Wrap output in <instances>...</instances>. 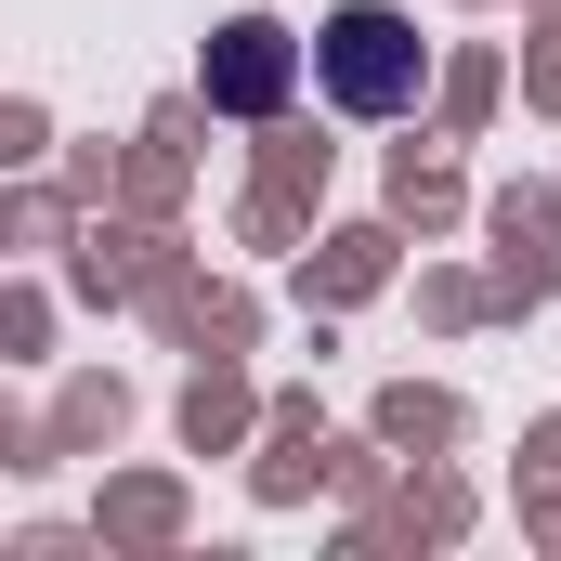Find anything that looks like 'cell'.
Segmentation results:
<instances>
[{
	"label": "cell",
	"instance_id": "obj_1",
	"mask_svg": "<svg viewBox=\"0 0 561 561\" xmlns=\"http://www.w3.org/2000/svg\"><path fill=\"white\" fill-rule=\"evenodd\" d=\"M313 79H327V105H353V118H405V105H419V26H405L392 0H340V13L313 26Z\"/></svg>",
	"mask_w": 561,
	"mask_h": 561
},
{
	"label": "cell",
	"instance_id": "obj_2",
	"mask_svg": "<svg viewBox=\"0 0 561 561\" xmlns=\"http://www.w3.org/2000/svg\"><path fill=\"white\" fill-rule=\"evenodd\" d=\"M222 79H236V92H262V79H275V26H236V66H222Z\"/></svg>",
	"mask_w": 561,
	"mask_h": 561
}]
</instances>
